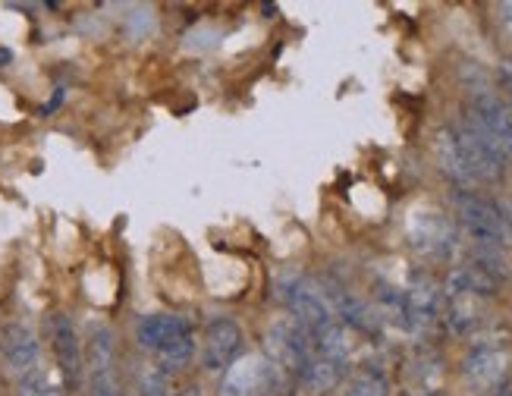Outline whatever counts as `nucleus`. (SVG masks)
Masks as SVG:
<instances>
[{
    "mask_svg": "<svg viewBox=\"0 0 512 396\" xmlns=\"http://www.w3.org/2000/svg\"><path fill=\"white\" fill-rule=\"evenodd\" d=\"M453 208H456L459 224L465 227V233L478 242V246H491V249L512 246L509 217L487 195H478V192H469V189H456L453 192Z\"/></svg>",
    "mask_w": 512,
    "mask_h": 396,
    "instance_id": "1",
    "label": "nucleus"
},
{
    "mask_svg": "<svg viewBox=\"0 0 512 396\" xmlns=\"http://www.w3.org/2000/svg\"><path fill=\"white\" fill-rule=\"evenodd\" d=\"M136 340L142 349L158 352L164 365L180 368L192 359L195 337L192 324L180 315H148L136 324Z\"/></svg>",
    "mask_w": 512,
    "mask_h": 396,
    "instance_id": "2",
    "label": "nucleus"
},
{
    "mask_svg": "<svg viewBox=\"0 0 512 396\" xmlns=\"http://www.w3.org/2000/svg\"><path fill=\"white\" fill-rule=\"evenodd\" d=\"M264 356L274 368L299 374L302 365L315 356V337L296 318H280L264 334Z\"/></svg>",
    "mask_w": 512,
    "mask_h": 396,
    "instance_id": "3",
    "label": "nucleus"
},
{
    "mask_svg": "<svg viewBox=\"0 0 512 396\" xmlns=\"http://www.w3.org/2000/svg\"><path fill=\"white\" fill-rule=\"evenodd\" d=\"M512 368V349L503 340H487L475 343L469 356L462 362V374L478 393H494L497 387L506 384Z\"/></svg>",
    "mask_w": 512,
    "mask_h": 396,
    "instance_id": "4",
    "label": "nucleus"
},
{
    "mask_svg": "<svg viewBox=\"0 0 512 396\" xmlns=\"http://www.w3.org/2000/svg\"><path fill=\"white\" fill-rule=\"evenodd\" d=\"M456 136L465 154V164L472 170L475 183H497L506 170V154L494 145V139L481 132L469 117L456 126Z\"/></svg>",
    "mask_w": 512,
    "mask_h": 396,
    "instance_id": "5",
    "label": "nucleus"
},
{
    "mask_svg": "<svg viewBox=\"0 0 512 396\" xmlns=\"http://www.w3.org/2000/svg\"><path fill=\"white\" fill-rule=\"evenodd\" d=\"M280 293H283V302L289 308V318H296L311 337L337 318L330 308V299L305 277H293L289 283H280Z\"/></svg>",
    "mask_w": 512,
    "mask_h": 396,
    "instance_id": "6",
    "label": "nucleus"
},
{
    "mask_svg": "<svg viewBox=\"0 0 512 396\" xmlns=\"http://www.w3.org/2000/svg\"><path fill=\"white\" fill-rule=\"evenodd\" d=\"M246 352V334L233 318H214L202 337V368L224 374Z\"/></svg>",
    "mask_w": 512,
    "mask_h": 396,
    "instance_id": "7",
    "label": "nucleus"
},
{
    "mask_svg": "<svg viewBox=\"0 0 512 396\" xmlns=\"http://www.w3.org/2000/svg\"><path fill=\"white\" fill-rule=\"evenodd\" d=\"M406 236L409 246L421 255L431 258H443L450 255V249L456 246V227L447 214H440L434 208H418L412 211L409 224H406Z\"/></svg>",
    "mask_w": 512,
    "mask_h": 396,
    "instance_id": "8",
    "label": "nucleus"
},
{
    "mask_svg": "<svg viewBox=\"0 0 512 396\" xmlns=\"http://www.w3.org/2000/svg\"><path fill=\"white\" fill-rule=\"evenodd\" d=\"M465 117H469L481 132L494 139V145L506 154H512V107L494 95V92H475L469 98V107H465Z\"/></svg>",
    "mask_w": 512,
    "mask_h": 396,
    "instance_id": "9",
    "label": "nucleus"
},
{
    "mask_svg": "<svg viewBox=\"0 0 512 396\" xmlns=\"http://www.w3.org/2000/svg\"><path fill=\"white\" fill-rule=\"evenodd\" d=\"M0 362H4L16 378H26V374L38 371L41 346L26 324H7L0 330Z\"/></svg>",
    "mask_w": 512,
    "mask_h": 396,
    "instance_id": "10",
    "label": "nucleus"
},
{
    "mask_svg": "<svg viewBox=\"0 0 512 396\" xmlns=\"http://www.w3.org/2000/svg\"><path fill=\"white\" fill-rule=\"evenodd\" d=\"M403 302H406V327L409 330H425L440 318L443 308V290L437 286L434 277L418 274L412 277V283L403 290Z\"/></svg>",
    "mask_w": 512,
    "mask_h": 396,
    "instance_id": "11",
    "label": "nucleus"
},
{
    "mask_svg": "<svg viewBox=\"0 0 512 396\" xmlns=\"http://www.w3.org/2000/svg\"><path fill=\"white\" fill-rule=\"evenodd\" d=\"M224 374V396H271L277 387V371L264 356H249Z\"/></svg>",
    "mask_w": 512,
    "mask_h": 396,
    "instance_id": "12",
    "label": "nucleus"
},
{
    "mask_svg": "<svg viewBox=\"0 0 512 396\" xmlns=\"http://www.w3.org/2000/svg\"><path fill=\"white\" fill-rule=\"evenodd\" d=\"M51 346H54V359L63 374L66 387H76L82 381V343H79V330L70 315H54L51 318Z\"/></svg>",
    "mask_w": 512,
    "mask_h": 396,
    "instance_id": "13",
    "label": "nucleus"
},
{
    "mask_svg": "<svg viewBox=\"0 0 512 396\" xmlns=\"http://www.w3.org/2000/svg\"><path fill=\"white\" fill-rule=\"evenodd\" d=\"M434 158H437L440 170L447 173L453 183H459V186L475 183L469 164H465V154H462V145H459V136H456V126H440L434 132Z\"/></svg>",
    "mask_w": 512,
    "mask_h": 396,
    "instance_id": "14",
    "label": "nucleus"
},
{
    "mask_svg": "<svg viewBox=\"0 0 512 396\" xmlns=\"http://www.w3.org/2000/svg\"><path fill=\"white\" fill-rule=\"evenodd\" d=\"M343 374H346V365L343 362L318 356V352H315V356H311L302 365V371L296 374V378L305 387V393H311V396H327V393H333V390L343 384Z\"/></svg>",
    "mask_w": 512,
    "mask_h": 396,
    "instance_id": "15",
    "label": "nucleus"
},
{
    "mask_svg": "<svg viewBox=\"0 0 512 396\" xmlns=\"http://www.w3.org/2000/svg\"><path fill=\"white\" fill-rule=\"evenodd\" d=\"M481 302L472 293H443V321L456 337H469L472 330L481 324Z\"/></svg>",
    "mask_w": 512,
    "mask_h": 396,
    "instance_id": "16",
    "label": "nucleus"
},
{
    "mask_svg": "<svg viewBox=\"0 0 512 396\" xmlns=\"http://www.w3.org/2000/svg\"><path fill=\"white\" fill-rule=\"evenodd\" d=\"M352 349H355V334H352V327H346L340 318H333L327 327H321L315 334L318 356H327V359H337V362L349 365Z\"/></svg>",
    "mask_w": 512,
    "mask_h": 396,
    "instance_id": "17",
    "label": "nucleus"
},
{
    "mask_svg": "<svg viewBox=\"0 0 512 396\" xmlns=\"http://www.w3.org/2000/svg\"><path fill=\"white\" fill-rule=\"evenodd\" d=\"M343 396H390V378L374 365H362L349 374Z\"/></svg>",
    "mask_w": 512,
    "mask_h": 396,
    "instance_id": "18",
    "label": "nucleus"
},
{
    "mask_svg": "<svg viewBox=\"0 0 512 396\" xmlns=\"http://www.w3.org/2000/svg\"><path fill=\"white\" fill-rule=\"evenodd\" d=\"M142 396H173L170 393V384H167V374L164 371H148L145 381H142Z\"/></svg>",
    "mask_w": 512,
    "mask_h": 396,
    "instance_id": "19",
    "label": "nucleus"
},
{
    "mask_svg": "<svg viewBox=\"0 0 512 396\" xmlns=\"http://www.w3.org/2000/svg\"><path fill=\"white\" fill-rule=\"evenodd\" d=\"M500 82H503V88L509 92L506 104L512 107V57H503V63H500Z\"/></svg>",
    "mask_w": 512,
    "mask_h": 396,
    "instance_id": "20",
    "label": "nucleus"
},
{
    "mask_svg": "<svg viewBox=\"0 0 512 396\" xmlns=\"http://www.w3.org/2000/svg\"><path fill=\"white\" fill-rule=\"evenodd\" d=\"M500 19L512 29V0H509V4H500Z\"/></svg>",
    "mask_w": 512,
    "mask_h": 396,
    "instance_id": "21",
    "label": "nucleus"
},
{
    "mask_svg": "<svg viewBox=\"0 0 512 396\" xmlns=\"http://www.w3.org/2000/svg\"><path fill=\"white\" fill-rule=\"evenodd\" d=\"M491 396H512V381H506L503 387H497V390H494Z\"/></svg>",
    "mask_w": 512,
    "mask_h": 396,
    "instance_id": "22",
    "label": "nucleus"
},
{
    "mask_svg": "<svg viewBox=\"0 0 512 396\" xmlns=\"http://www.w3.org/2000/svg\"><path fill=\"white\" fill-rule=\"evenodd\" d=\"M13 60V51H7V48H0V66H7Z\"/></svg>",
    "mask_w": 512,
    "mask_h": 396,
    "instance_id": "23",
    "label": "nucleus"
},
{
    "mask_svg": "<svg viewBox=\"0 0 512 396\" xmlns=\"http://www.w3.org/2000/svg\"><path fill=\"white\" fill-rule=\"evenodd\" d=\"M409 396H440V393H409Z\"/></svg>",
    "mask_w": 512,
    "mask_h": 396,
    "instance_id": "24",
    "label": "nucleus"
}]
</instances>
